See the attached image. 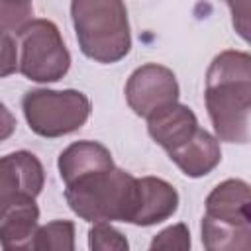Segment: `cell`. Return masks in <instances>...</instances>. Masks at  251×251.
Wrapping results in <instances>:
<instances>
[{
  "label": "cell",
  "instance_id": "obj_1",
  "mask_svg": "<svg viewBox=\"0 0 251 251\" xmlns=\"http://www.w3.org/2000/svg\"><path fill=\"white\" fill-rule=\"evenodd\" d=\"M204 102L220 141L245 143L249 139L251 53L227 49L212 59L206 71Z\"/></svg>",
  "mask_w": 251,
  "mask_h": 251
},
{
  "label": "cell",
  "instance_id": "obj_2",
  "mask_svg": "<svg viewBox=\"0 0 251 251\" xmlns=\"http://www.w3.org/2000/svg\"><path fill=\"white\" fill-rule=\"evenodd\" d=\"M69 208L84 222H133L139 178L114 167L92 173L65 186Z\"/></svg>",
  "mask_w": 251,
  "mask_h": 251
},
{
  "label": "cell",
  "instance_id": "obj_3",
  "mask_svg": "<svg viewBox=\"0 0 251 251\" xmlns=\"http://www.w3.org/2000/svg\"><path fill=\"white\" fill-rule=\"evenodd\" d=\"M71 20L78 47L94 63L112 65L131 49L124 0H71Z\"/></svg>",
  "mask_w": 251,
  "mask_h": 251
},
{
  "label": "cell",
  "instance_id": "obj_4",
  "mask_svg": "<svg viewBox=\"0 0 251 251\" xmlns=\"http://www.w3.org/2000/svg\"><path fill=\"white\" fill-rule=\"evenodd\" d=\"M200 231L208 251H249L251 184L241 178L216 184L206 196Z\"/></svg>",
  "mask_w": 251,
  "mask_h": 251
},
{
  "label": "cell",
  "instance_id": "obj_5",
  "mask_svg": "<svg viewBox=\"0 0 251 251\" xmlns=\"http://www.w3.org/2000/svg\"><path fill=\"white\" fill-rule=\"evenodd\" d=\"M22 110L33 133L53 139L80 129L90 118L92 106L80 90L33 88L24 94Z\"/></svg>",
  "mask_w": 251,
  "mask_h": 251
},
{
  "label": "cell",
  "instance_id": "obj_6",
  "mask_svg": "<svg viewBox=\"0 0 251 251\" xmlns=\"http://www.w3.org/2000/svg\"><path fill=\"white\" fill-rule=\"evenodd\" d=\"M18 39L20 73L33 82H57L71 67V53L51 20L35 18L25 24Z\"/></svg>",
  "mask_w": 251,
  "mask_h": 251
},
{
  "label": "cell",
  "instance_id": "obj_7",
  "mask_svg": "<svg viewBox=\"0 0 251 251\" xmlns=\"http://www.w3.org/2000/svg\"><path fill=\"white\" fill-rule=\"evenodd\" d=\"M126 102L135 116L149 118L163 106L178 102V82L175 73L157 63H145L137 67L126 82Z\"/></svg>",
  "mask_w": 251,
  "mask_h": 251
},
{
  "label": "cell",
  "instance_id": "obj_8",
  "mask_svg": "<svg viewBox=\"0 0 251 251\" xmlns=\"http://www.w3.org/2000/svg\"><path fill=\"white\" fill-rule=\"evenodd\" d=\"M45 171L29 151H14L0 161V202L14 198H35L43 190Z\"/></svg>",
  "mask_w": 251,
  "mask_h": 251
},
{
  "label": "cell",
  "instance_id": "obj_9",
  "mask_svg": "<svg viewBox=\"0 0 251 251\" xmlns=\"http://www.w3.org/2000/svg\"><path fill=\"white\" fill-rule=\"evenodd\" d=\"M200 129L196 114L180 102L159 108L147 118V131L151 139L165 151H171L186 143Z\"/></svg>",
  "mask_w": 251,
  "mask_h": 251
},
{
  "label": "cell",
  "instance_id": "obj_10",
  "mask_svg": "<svg viewBox=\"0 0 251 251\" xmlns=\"http://www.w3.org/2000/svg\"><path fill=\"white\" fill-rule=\"evenodd\" d=\"M39 208L35 198H14L0 202V241L6 251L29 249L37 231Z\"/></svg>",
  "mask_w": 251,
  "mask_h": 251
},
{
  "label": "cell",
  "instance_id": "obj_11",
  "mask_svg": "<svg viewBox=\"0 0 251 251\" xmlns=\"http://www.w3.org/2000/svg\"><path fill=\"white\" fill-rule=\"evenodd\" d=\"M167 155L180 169V173L190 178L210 175L222 161L220 139L202 127L186 143L167 151Z\"/></svg>",
  "mask_w": 251,
  "mask_h": 251
},
{
  "label": "cell",
  "instance_id": "obj_12",
  "mask_svg": "<svg viewBox=\"0 0 251 251\" xmlns=\"http://www.w3.org/2000/svg\"><path fill=\"white\" fill-rule=\"evenodd\" d=\"M178 210V192L176 188L159 178V176H141L139 178V200L133 216V226L149 227L161 224Z\"/></svg>",
  "mask_w": 251,
  "mask_h": 251
},
{
  "label": "cell",
  "instance_id": "obj_13",
  "mask_svg": "<svg viewBox=\"0 0 251 251\" xmlns=\"http://www.w3.org/2000/svg\"><path fill=\"white\" fill-rule=\"evenodd\" d=\"M57 169H59L61 180L67 186V184H71L82 176H88L92 173L114 169V161H112V153L106 145H102L100 141L82 139V141L71 143L67 149L61 151Z\"/></svg>",
  "mask_w": 251,
  "mask_h": 251
},
{
  "label": "cell",
  "instance_id": "obj_14",
  "mask_svg": "<svg viewBox=\"0 0 251 251\" xmlns=\"http://www.w3.org/2000/svg\"><path fill=\"white\" fill-rule=\"evenodd\" d=\"M29 249L73 251L75 249V224L69 220H55V222H49L37 227Z\"/></svg>",
  "mask_w": 251,
  "mask_h": 251
},
{
  "label": "cell",
  "instance_id": "obj_15",
  "mask_svg": "<svg viewBox=\"0 0 251 251\" xmlns=\"http://www.w3.org/2000/svg\"><path fill=\"white\" fill-rule=\"evenodd\" d=\"M31 0H0V25L2 33L18 35L20 29L33 18Z\"/></svg>",
  "mask_w": 251,
  "mask_h": 251
},
{
  "label": "cell",
  "instance_id": "obj_16",
  "mask_svg": "<svg viewBox=\"0 0 251 251\" xmlns=\"http://www.w3.org/2000/svg\"><path fill=\"white\" fill-rule=\"evenodd\" d=\"M88 247L94 251H127L129 243L110 222H94L88 229Z\"/></svg>",
  "mask_w": 251,
  "mask_h": 251
},
{
  "label": "cell",
  "instance_id": "obj_17",
  "mask_svg": "<svg viewBox=\"0 0 251 251\" xmlns=\"http://www.w3.org/2000/svg\"><path fill=\"white\" fill-rule=\"evenodd\" d=\"M149 247L151 249H188L190 247V231L182 222L169 226L153 237Z\"/></svg>",
  "mask_w": 251,
  "mask_h": 251
},
{
  "label": "cell",
  "instance_id": "obj_18",
  "mask_svg": "<svg viewBox=\"0 0 251 251\" xmlns=\"http://www.w3.org/2000/svg\"><path fill=\"white\" fill-rule=\"evenodd\" d=\"M229 8L231 25L235 33L251 45V0H222Z\"/></svg>",
  "mask_w": 251,
  "mask_h": 251
},
{
  "label": "cell",
  "instance_id": "obj_19",
  "mask_svg": "<svg viewBox=\"0 0 251 251\" xmlns=\"http://www.w3.org/2000/svg\"><path fill=\"white\" fill-rule=\"evenodd\" d=\"M20 69V53L18 39L12 33H2V76Z\"/></svg>",
  "mask_w": 251,
  "mask_h": 251
}]
</instances>
